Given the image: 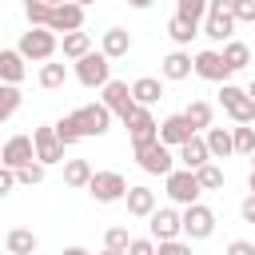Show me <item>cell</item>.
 Segmentation results:
<instances>
[{
  "label": "cell",
  "instance_id": "5bb4252c",
  "mask_svg": "<svg viewBox=\"0 0 255 255\" xmlns=\"http://www.w3.org/2000/svg\"><path fill=\"white\" fill-rule=\"evenodd\" d=\"M147 227H151V239H155V243H159V239H179V235H183L179 211H175V207H155V211L147 215Z\"/></svg>",
  "mask_w": 255,
  "mask_h": 255
},
{
  "label": "cell",
  "instance_id": "4fadbf2b",
  "mask_svg": "<svg viewBox=\"0 0 255 255\" xmlns=\"http://www.w3.org/2000/svg\"><path fill=\"white\" fill-rule=\"evenodd\" d=\"M36 159V147H32V135H12V139H4V147H0V163L4 167H24V163H32Z\"/></svg>",
  "mask_w": 255,
  "mask_h": 255
},
{
  "label": "cell",
  "instance_id": "e0dca14e",
  "mask_svg": "<svg viewBox=\"0 0 255 255\" xmlns=\"http://www.w3.org/2000/svg\"><path fill=\"white\" fill-rule=\"evenodd\" d=\"M195 135V128L187 124V116L183 112H175V116H167L163 124H159V131H155V139L159 143H167V147H179L183 139H191Z\"/></svg>",
  "mask_w": 255,
  "mask_h": 255
},
{
  "label": "cell",
  "instance_id": "f5cc1de1",
  "mask_svg": "<svg viewBox=\"0 0 255 255\" xmlns=\"http://www.w3.org/2000/svg\"><path fill=\"white\" fill-rule=\"evenodd\" d=\"M48 4H64V0H48Z\"/></svg>",
  "mask_w": 255,
  "mask_h": 255
},
{
  "label": "cell",
  "instance_id": "9c48e42d",
  "mask_svg": "<svg viewBox=\"0 0 255 255\" xmlns=\"http://www.w3.org/2000/svg\"><path fill=\"white\" fill-rule=\"evenodd\" d=\"M88 195H92L96 203H120V199L128 195V179H124L120 171H92Z\"/></svg>",
  "mask_w": 255,
  "mask_h": 255
},
{
  "label": "cell",
  "instance_id": "ab89813d",
  "mask_svg": "<svg viewBox=\"0 0 255 255\" xmlns=\"http://www.w3.org/2000/svg\"><path fill=\"white\" fill-rule=\"evenodd\" d=\"M235 24H255V0H231Z\"/></svg>",
  "mask_w": 255,
  "mask_h": 255
},
{
  "label": "cell",
  "instance_id": "74e56055",
  "mask_svg": "<svg viewBox=\"0 0 255 255\" xmlns=\"http://www.w3.org/2000/svg\"><path fill=\"white\" fill-rule=\"evenodd\" d=\"M155 255H191V239H159Z\"/></svg>",
  "mask_w": 255,
  "mask_h": 255
},
{
  "label": "cell",
  "instance_id": "11a10c76",
  "mask_svg": "<svg viewBox=\"0 0 255 255\" xmlns=\"http://www.w3.org/2000/svg\"><path fill=\"white\" fill-rule=\"evenodd\" d=\"M0 48H4V44H0Z\"/></svg>",
  "mask_w": 255,
  "mask_h": 255
},
{
  "label": "cell",
  "instance_id": "836d02e7",
  "mask_svg": "<svg viewBox=\"0 0 255 255\" xmlns=\"http://www.w3.org/2000/svg\"><path fill=\"white\" fill-rule=\"evenodd\" d=\"M175 16L199 28V24H203V16H207V0H175Z\"/></svg>",
  "mask_w": 255,
  "mask_h": 255
},
{
  "label": "cell",
  "instance_id": "b9f144b4",
  "mask_svg": "<svg viewBox=\"0 0 255 255\" xmlns=\"http://www.w3.org/2000/svg\"><path fill=\"white\" fill-rule=\"evenodd\" d=\"M128 255H155V239L147 235V239H131L128 243Z\"/></svg>",
  "mask_w": 255,
  "mask_h": 255
},
{
  "label": "cell",
  "instance_id": "d590c367",
  "mask_svg": "<svg viewBox=\"0 0 255 255\" xmlns=\"http://www.w3.org/2000/svg\"><path fill=\"white\" fill-rule=\"evenodd\" d=\"M44 175H48V167H44L40 159H32V163L16 167V183H24V187H36V183H44Z\"/></svg>",
  "mask_w": 255,
  "mask_h": 255
},
{
  "label": "cell",
  "instance_id": "7bdbcfd3",
  "mask_svg": "<svg viewBox=\"0 0 255 255\" xmlns=\"http://www.w3.org/2000/svg\"><path fill=\"white\" fill-rule=\"evenodd\" d=\"M227 255H255V243L251 239H231L227 243Z\"/></svg>",
  "mask_w": 255,
  "mask_h": 255
},
{
  "label": "cell",
  "instance_id": "8992f818",
  "mask_svg": "<svg viewBox=\"0 0 255 255\" xmlns=\"http://www.w3.org/2000/svg\"><path fill=\"white\" fill-rule=\"evenodd\" d=\"M163 187H167V199L179 203V207H187V203H195V199L203 195L195 171H187V167H171V171L163 175Z\"/></svg>",
  "mask_w": 255,
  "mask_h": 255
},
{
  "label": "cell",
  "instance_id": "52a82bcc",
  "mask_svg": "<svg viewBox=\"0 0 255 255\" xmlns=\"http://www.w3.org/2000/svg\"><path fill=\"white\" fill-rule=\"evenodd\" d=\"M76 64V80L84 84V88H104L108 80H112V60L104 56V52H84L80 60H72Z\"/></svg>",
  "mask_w": 255,
  "mask_h": 255
},
{
  "label": "cell",
  "instance_id": "9a60e30c",
  "mask_svg": "<svg viewBox=\"0 0 255 255\" xmlns=\"http://www.w3.org/2000/svg\"><path fill=\"white\" fill-rule=\"evenodd\" d=\"M48 28L52 32H76V28H84V8L80 4H72V0H64V4H52V16H48Z\"/></svg>",
  "mask_w": 255,
  "mask_h": 255
},
{
  "label": "cell",
  "instance_id": "ac0fdd59",
  "mask_svg": "<svg viewBox=\"0 0 255 255\" xmlns=\"http://www.w3.org/2000/svg\"><path fill=\"white\" fill-rule=\"evenodd\" d=\"M175 159H179L187 171H195V167H203V163L211 159V151H207L203 135H191V139H183V143L175 147Z\"/></svg>",
  "mask_w": 255,
  "mask_h": 255
},
{
  "label": "cell",
  "instance_id": "7dc6e473",
  "mask_svg": "<svg viewBox=\"0 0 255 255\" xmlns=\"http://www.w3.org/2000/svg\"><path fill=\"white\" fill-rule=\"evenodd\" d=\"M128 4H131V8H151L155 0H128Z\"/></svg>",
  "mask_w": 255,
  "mask_h": 255
},
{
  "label": "cell",
  "instance_id": "2e32d148",
  "mask_svg": "<svg viewBox=\"0 0 255 255\" xmlns=\"http://www.w3.org/2000/svg\"><path fill=\"white\" fill-rule=\"evenodd\" d=\"M124 128H128V135H131V143H143V139H155V131H159V124H155V116H151V108H139L135 104V112L124 120Z\"/></svg>",
  "mask_w": 255,
  "mask_h": 255
},
{
  "label": "cell",
  "instance_id": "6da1fadb",
  "mask_svg": "<svg viewBox=\"0 0 255 255\" xmlns=\"http://www.w3.org/2000/svg\"><path fill=\"white\" fill-rule=\"evenodd\" d=\"M235 32V16H231V0H207V16L199 24V36H207L211 44H227Z\"/></svg>",
  "mask_w": 255,
  "mask_h": 255
},
{
  "label": "cell",
  "instance_id": "3957f363",
  "mask_svg": "<svg viewBox=\"0 0 255 255\" xmlns=\"http://www.w3.org/2000/svg\"><path fill=\"white\" fill-rule=\"evenodd\" d=\"M56 48H60V40H56V32H52V28H28V32L20 36V44H16V52H20L24 60H36V64L52 60V56H56Z\"/></svg>",
  "mask_w": 255,
  "mask_h": 255
},
{
  "label": "cell",
  "instance_id": "ffe728a7",
  "mask_svg": "<svg viewBox=\"0 0 255 255\" xmlns=\"http://www.w3.org/2000/svg\"><path fill=\"white\" fill-rule=\"evenodd\" d=\"M28 76V60L16 48H0V84H24Z\"/></svg>",
  "mask_w": 255,
  "mask_h": 255
},
{
  "label": "cell",
  "instance_id": "7c38bea8",
  "mask_svg": "<svg viewBox=\"0 0 255 255\" xmlns=\"http://www.w3.org/2000/svg\"><path fill=\"white\" fill-rule=\"evenodd\" d=\"M104 96H100V104L112 112V116H120V120H128L131 112H135V100H131V88L124 84V80H108L104 88H100Z\"/></svg>",
  "mask_w": 255,
  "mask_h": 255
},
{
  "label": "cell",
  "instance_id": "d6986e66",
  "mask_svg": "<svg viewBox=\"0 0 255 255\" xmlns=\"http://www.w3.org/2000/svg\"><path fill=\"white\" fill-rule=\"evenodd\" d=\"M124 203H128V215H135V219H147V215L159 207V203H155V191H151V187H143V183L128 187Z\"/></svg>",
  "mask_w": 255,
  "mask_h": 255
},
{
  "label": "cell",
  "instance_id": "44dd1931",
  "mask_svg": "<svg viewBox=\"0 0 255 255\" xmlns=\"http://www.w3.org/2000/svg\"><path fill=\"white\" fill-rule=\"evenodd\" d=\"M159 76H163V80H171V84H175V80H187V76H191V56H187L183 48L167 52V56L159 60Z\"/></svg>",
  "mask_w": 255,
  "mask_h": 255
},
{
  "label": "cell",
  "instance_id": "4dcf8cb0",
  "mask_svg": "<svg viewBox=\"0 0 255 255\" xmlns=\"http://www.w3.org/2000/svg\"><path fill=\"white\" fill-rule=\"evenodd\" d=\"M195 179H199V187H203V191H219V187L227 183V175H223V167H219L215 159H207L203 167H195Z\"/></svg>",
  "mask_w": 255,
  "mask_h": 255
},
{
  "label": "cell",
  "instance_id": "f907efd6",
  "mask_svg": "<svg viewBox=\"0 0 255 255\" xmlns=\"http://www.w3.org/2000/svg\"><path fill=\"white\" fill-rule=\"evenodd\" d=\"M243 92H247V96H251V100H255V80H251V84H247V88H243Z\"/></svg>",
  "mask_w": 255,
  "mask_h": 255
},
{
  "label": "cell",
  "instance_id": "484cf974",
  "mask_svg": "<svg viewBox=\"0 0 255 255\" xmlns=\"http://www.w3.org/2000/svg\"><path fill=\"white\" fill-rule=\"evenodd\" d=\"M60 48H64V60H80L84 52H92V36H88L84 28H76V32H64Z\"/></svg>",
  "mask_w": 255,
  "mask_h": 255
},
{
  "label": "cell",
  "instance_id": "d6a6232c",
  "mask_svg": "<svg viewBox=\"0 0 255 255\" xmlns=\"http://www.w3.org/2000/svg\"><path fill=\"white\" fill-rule=\"evenodd\" d=\"M167 36L175 40V48H187V44L199 36V28L187 24V20H179V16H171V20H167Z\"/></svg>",
  "mask_w": 255,
  "mask_h": 255
},
{
  "label": "cell",
  "instance_id": "8fae6325",
  "mask_svg": "<svg viewBox=\"0 0 255 255\" xmlns=\"http://www.w3.org/2000/svg\"><path fill=\"white\" fill-rule=\"evenodd\" d=\"M32 147H36V159H40L44 167L64 163V143H60V135H56V128H52V124L32 128Z\"/></svg>",
  "mask_w": 255,
  "mask_h": 255
},
{
  "label": "cell",
  "instance_id": "d4e9b609",
  "mask_svg": "<svg viewBox=\"0 0 255 255\" xmlns=\"http://www.w3.org/2000/svg\"><path fill=\"white\" fill-rule=\"evenodd\" d=\"M4 247H8V255H36L40 239H36V231H28V227H12L8 239H4Z\"/></svg>",
  "mask_w": 255,
  "mask_h": 255
},
{
  "label": "cell",
  "instance_id": "5b68a950",
  "mask_svg": "<svg viewBox=\"0 0 255 255\" xmlns=\"http://www.w3.org/2000/svg\"><path fill=\"white\" fill-rule=\"evenodd\" d=\"M68 116H72L80 139H88V135H108V131H112V112H108L104 104H84V108H76V112H68Z\"/></svg>",
  "mask_w": 255,
  "mask_h": 255
},
{
  "label": "cell",
  "instance_id": "1f68e13d",
  "mask_svg": "<svg viewBox=\"0 0 255 255\" xmlns=\"http://www.w3.org/2000/svg\"><path fill=\"white\" fill-rule=\"evenodd\" d=\"M183 116H187V124L199 131V128H211V116H215V108H211L207 100H191V104L183 108Z\"/></svg>",
  "mask_w": 255,
  "mask_h": 255
},
{
  "label": "cell",
  "instance_id": "cb8c5ba5",
  "mask_svg": "<svg viewBox=\"0 0 255 255\" xmlns=\"http://www.w3.org/2000/svg\"><path fill=\"white\" fill-rule=\"evenodd\" d=\"M203 143H207L211 159H227V155H235V143H231V128H207Z\"/></svg>",
  "mask_w": 255,
  "mask_h": 255
},
{
  "label": "cell",
  "instance_id": "f6af8a7d",
  "mask_svg": "<svg viewBox=\"0 0 255 255\" xmlns=\"http://www.w3.org/2000/svg\"><path fill=\"white\" fill-rule=\"evenodd\" d=\"M239 215H243V223H255V195H247L239 203Z\"/></svg>",
  "mask_w": 255,
  "mask_h": 255
},
{
  "label": "cell",
  "instance_id": "816d5d0a",
  "mask_svg": "<svg viewBox=\"0 0 255 255\" xmlns=\"http://www.w3.org/2000/svg\"><path fill=\"white\" fill-rule=\"evenodd\" d=\"M72 4H80V8H88V4H96V0H72Z\"/></svg>",
  "mask_w": 255,
  "mask_h": 255
},
{
  "label": "cell",
  "instance_id": "681fc988",
  "mask_svg": "<svg viewBox=\"0 0 255 255\" xmlns=\"http://www.w3.org/2000/svg\"><path fill=\"white\" fill-rule=\"evenodd\" d=\"M247 187H251V195H255V167H251V175H247Z\"/></svg>",
  "mask_w": 255,
  "mask_h": 255
},
{
  "label": "cell",
  "instance_id": "30bf717a",
  "mask_svg": "<svg viewBox=\"0 0 255 255\" xmlns=\"http://www.w3.org/2000/svg\"><path fill=\"white\" fill-rule=\"evenodd\" d=\"M219 104H223V112H227L235 124H255V100H251L243 88H235L231 80L219 84Z\"/></svg>",
  "mask_w": 255,
  "mask_h": 255
},
{
  "label": "cell",
  "instance_id": "7402d4cb",
  "mask_svg": "<svg viewBox=\"0 0 255 255\" xmlns=\"http://www.w3.org/2000/svg\"><path fill=\"white\" fill-rule=\"evenodd\" d=\"M100 52H104L108 60L128 56V52H131V32H128V28H108L104 40H100Z\"/></svg>",
  "mask_w": 255,
  "mask_h": 255
},
{
  "label": "cell",
  "instance_id": "8d00e7d4",
  "mask_svg": "<svg viewBox=\"0 0 255 255\" xmlns=\"http://www.w3.org/2000/svg\"><path fill=\"white\" fill-rule=\"evenodd\" d=\"M231 143H235L239 155H251V147H255V128H251V124H235V128H231Z\"/></svg>",
  "mask_w": 255,
  "mask_h": 255
},
{
  "label": "cell",
  "instance_id": "ee69618b",
  "mask_svg": "<svg viewBox=\"0 0 255 255\" xmlns=\"http://www.w3.org/2000/svg\"><path fill=\"white\" fill-rule=\"evenodd\" d=\"M12 187H16V171H12V167H4V163H0V199H4V195H8V191H12Z\"/></svg>",
  "mask_w": 255,
  "mask_h": 255
},
{
  "label": "cell",
  "instance_id": "83f0119b",
  "mask_svg": "<svg viewBox=\"0 0 255 255\" xmlns=\"http://www.w3.org/2000/svg\"><path fill=\"white\" fill-rule=\"evenodd\" d=\"M219 52H223V60H227V68H231V72H243V68L251 64V48H247L243 40H227Z\"/></svg>",
  "mask_w": 255,
  "mask_h": 255
},
{
  "label": "cell",
  "instance_id": "db71d44e",
  "mask_svg": "<svg viewBox=\"0 0 255 255\" xmlns=\"http://www.w3.org/2000/svg\"><path fill=\"white\" fill-rule=\"evenodd\" d=\"M251 159H255V147H251Z\"/></svg>",
  "mask_w": 255,
  "mask_h": 255
},
{
  "label": "cell",
  "instance_id": "603a6c76",
  "mask_svg": "<svg viewBox=\"0 0 255 255\" xmlns=\"http://www.w3.org/2000/svg\"><path fill=\"white\" fill-rule=\"evenodd\" d=\"M131 100H135L139 108H151L155 100H163V84H159L155 76H139V80L131 84Z\"/></svg>",
  "mask_w": 255,
  "mask_h": 255
},
{
  "label": "cell",
  "instance_id": "7a4b0ae2",
  "mask_svg": "<svg viewBox=\"0 0 255 255\" xmlns=\"http://www.w3.org/2000/svg\"><path fill=\"white\" fill-rule=\"evenodd\" d=\"M131 151H135V163H139L147 175H167V171L175 167V155H171V147H167V143H159V139L131 143Z\"/></svg>",
  "mask_w": 255,
  "mask_h": 255
},
{
  "label": "cell",
  "instance_id": "60d3db41",
  "mask_svg": "<svg viewBox=\"0 0 255 255\" xmlns=\"http://www.w3.org/2000/svg\"><path fill=\"white\" fill-rule=\"evenodd\" d=\"M52 128H56V135H60V143H64V147H72V143L80 139V131H76L72 116H64V120H60V124H52Z\"/></svg>",
  "mask_w": 255,
  "mask_h": 255
},
{
  "label": "cell",
  "instance_id": "f35d334b",
  "mask_svg": "<svg viewBox=\"0 0 255 255\" xmlns=\"http://www.w3.org/2000/svg\"><path fill=\"white\" fill-rule=\"evenodd\" d=\"M128 243H131V235H128V227H108V231H104V247H116V251H128Z\"/></svg>",
  "mask_w": 255,
  "mask_h": 255
},
{
  "label": "cell",
  "instance_id": "277c9868",
  "mask_svg": "<svg viewBox=\"0 0 255 255\" xmlns=\"http://www.w3.org/2000/svg\"><path fill=\"white\" fill-rule=\"evenodd\" d=\"M179 227H183V235H187L191 243L211 239V235H215V211L195 199V203H187V207L179 211Z\"/></svg>",
  "mask_w": 255,
  "mask_h": 255
},
{
  "label": "cell",
  "instance_id": "4316f807",
  "mask_svg": "<svg viewBox=\"0 0 255 255\" xmlns=\"http://www.w3.org/2000/svg\"><path fill=\"white\" fill-rule=\"evenodd\" d=\"M40 88L44 92H56V88H64V80H68V64H56V60H44L40 64Z\"/></svg>",
  "mask_w": 255,
  "mask_h": 255
},
{
  "label": "cell",
  "instance_id": "f546056e",
  "mask_svg": "<svg viewBox=\"0 0 255 255\" xmlns=\"http://www.w3.org/2000/svg\"><path fill=\"white\" fill-rule=\"evenodd\" d=\"M88 179H92L88 159H64V183L68 187H88Z\"/></svg>",
  "mask_w": 255,
  "mask_h": 255
},
{
  "label": "cell",
  "instance_id": "ba28073f",
  "mask_svg": "<svg viewBox=\"0 0 255 255\" xmlns=\"http://www.w3.org/2000/svg\"><path fill=\"white\" fill-rule=\"evenodd\" d=\"M191 72L199 76V80H211V84H227L235 72L227 68V60H223V52L219 48H203V52H195L191 56Z\"/></svg>",
  "mask_w": 255,
  "mask_h": 255
},
{
  "label": "cell",
  "instance_id": "bcb514c9",
  "mask_svg": "<svg viewBox=\"0 0 255 255\" xmlns=\"http://www.w3.org/2000/svg\"><path fill=\"white\" fill-rule=\"evenodd\" d=\"M64 255H92L88 247H64Z\"/></svg>",
  "mask_w": 255,
  "mask_h": 255
},
{
  "label": "cell",
  "instance_id": "e575fe53",
  "mask_svg": "<svg viewBox=\"0 0 255 255\" xmlns=\"http://www.w3.org/2000/svg\"><path fill=\"white\" fill-rule=\"evenodd\" d=\"M24 16H28V28H48L52 4L48 0H24Z\"/></svg>",
  "mask_w": 255,
  "mask_h": 255
},
{
  "label": "cell",
  "instance_id": "c3c4849f",
  "mask_svg": "<svg viewBox=\"0 0 255 255\" xmlns=\"http://www.w3.org/2000/svg\"><path fill=\"white\" fill-rule=\"evenodd\" d=\"M100 255H128V251H116V247H104Z\"/></svg>",
  "mask_w": 255,
  "mask_h": 255
},
{
  "label": "cell",
  "instance_id": "f1b7e54d",
  "mask_svg": "<svg viewBox=\"0 0 255 255\" xmlns=\"http://www.w3.org/2000/svg\"><path fill=\"white\" fill-rule=\"evenodd\" d=\"M20 104H24L20 84H0V124H4V120H12V116L20 112Z\"/></svg>",
  "mask_w": 255,
  "mask_h": 255
}]
</instances>
